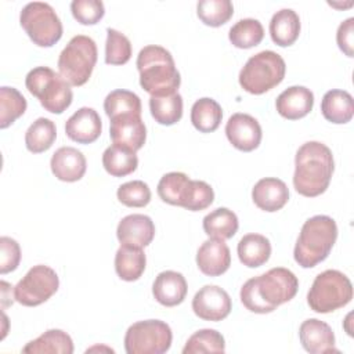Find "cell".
<instances>
[{
	"instance_id": "obj_1",
	"label": "cell",
	"mask_w": 354,
	"mask_h": 354,
	"mask_svg": "<svg viewBox=\"0 0 354 354\" xmlns=\"http://www.w3.org/2000/svg\"><path fill=\"white\" fill-rule=\"evenodd\" d=\"M299 289L296 275L285 268L275 267L248 279L241 288V301L252 313L268 314L281 304L292 300Z\"/></svg>"
},
{
	"instance_id": "obj_2",
	"label": "cell",
	"mask_w": 354,
	"mask_h": 354,
	"mask_svg": "<svg viewBox=\"0 0 354 354\" xmlns=\"http://www.w3.org/2000/svg\"><path fill=\"white\" fill-rule=\"evenodd\" d=\"M333 170L332 151L319 141H307L296 152L293 187L303 196H318L329 187Z\"/></svg>"
},
{
	"instance_id": "obj_3",
	"label": "cell",
	"mask_w": 354,
	"mask_h": 354,
	"mask_svg": "<svg viewBox=\"0 0 354 354\" xmlns=\"http://www.w3.org/2000/svg\"><path fill=\"white\" fill-rule=\"evenodd\" d=\"M140 72V86L151 95H170L181 84L174 59L165 47L151 44L140 50L136 61Z\"/></svg>"
},
{
	"instance_id": "obj_4",
	"label": "cell",
	"mask_w": 354,
	"mask_h": 354,
	"mask_svg": "<svg viewBox=\"0 0 354 354\" xmlns=\"http://www.w3.org/2000/svg\"><path fill=\"white\" fill-rule=\"evenodd\" d=\"M337 238L336 221L325 214H317L304 221L295 245L293 257L303 268L315 267L324 261Z\"/></svg>"
},
{
	"instance_id": "obj_5",
	"label": "cell",
	"mask_w": 354,
	"mask_h": 354,
	"mask_svg": "<svg viewBox=\"0 0 354 354\" xmlns=\"http://www.w3.org/2000/svg\"><path fill=\"white\" fill-rule=\"evenodd\" d=\"M28 91L35 95L40 105L51 113H62L72 104L71 84L48 66H36L25 77Z\"/></svg>"
},
{
	"instance_id": "obj_6",
	"label": "cell",
	"mask_w": 354,
	"mask_h": 354,
	"mask_svg": "<svg viewBox=\"0 0 354 354\" xmlns=\"http://www.w3.org/2000/svg\"><path fill=\"white\" fill-rule=\"evenodd\" d=\"M286 72L283 58L271 50L252 55L239 72V84L249 94L260 95L278 86Z\"/></svg>"
},
{
	"instance_id": "obj_7",
	"label": "cell",
	"mask_w": 354,
	"mask_h": 354,
	"mask_svg": "<svg viewBox=\"0 0 354 354\" xmlns=\"http://www.w3.org/2000/svg\"><path fill=\"white\" fill-rule=\"evenodd\" d=\"M353 299V285L339 270H325L318 274L307 293L310 308L319 314L332 313L347 306Z\"/></svg>"
},
{
	"instance_id": "obj_8",
	"label": "cell",
	"mask_w": 354,
	"mask_h": 354,
	"mask_svg": "<svg viewBox=\"0 0 354 354\" xmlns=\"http://www.w3.org/2000/svg\"><path fill=\"white\" fill-rule=\"evenodd\" d=\"M97 54V44L90 36H73L58 57L59 75L71 86H83L93 73Z\"/></svg>"
},
{
	"instance_id": "obj_9",
	"label": "cell",
	"mask_w": 354,
	"mask_h": 354,
	"mask_svg": "<svg viewBox=\"0 0 354 354\" xmlns=\"http://www.w3.org/2000/svg\"><path fill=\"white\" fill-rule=\"evenodd\" d=\"M19 24L39 47H51L62 37V22L48 3H28L21 10Z\"/></svg>"
},
{
	"instance_id": "obj_10",
	"label": "cell",
	"mask_w": 354,
	"mask_h": 354,
	"mask_svg": "<svg viewBox=\"0 0 354 354\" xmlns=\"http://www.w3.org/2000/svg\"><path fill=\"white\" fill-rule=\"evenodd\" d=\"M173 340L170 326L160 319L138 321L129 326L124 335L127 354H163Z\"/></svg>"
},
{
	"instance_id": "obj_11",
	"label": "cell",
	"mask_w": 354,
	"mask_h": 354,
	"mask_svg": "<svg viewBox=\"0 0 354 354\" xmlns=\"http://www.w3.org/2000/svg\"><path fill=\"white\" fill-rule=\"evenodd\" d=\"M59 286L57 272L44 264L33 266L14 288V299L26 307H36L47 301Z\"/></svg>"
},
{
	"instance_id": "obj_12",
	"label": "cell",
	"mask_w": 354,
	"mask_h": 354,
	"mask_svg": "<svg viewBox=\"0 0 354 354\" xmlns=\"http://www.w3.org/2000/svg\"><path fill=\"white\" fill-rule=\"evenodd\" d=\"M230 295L217 285H205L192 299V310L203 321H221L231 313Z\"/></svg>"
},
{
	"instance_id": "obj_13",
	"label": "cell",
	"mask_w": 354,
	"mask_h": 354,
	"mask_svg": "<svg viewBox=\"0 0 354 354\" xmlns=\"http://www.w3.org/2000/svg\"><path fill=\"white\" fill-rule=\"evenodd\" d=\"M225 136L228 141L239 151L250 152L260 145L261 126L248 113H234L225 124Z\"/></svg>"
},
{
	"instance_id": "obj_14",
	"label": "cell",
	"mask_w": 354,
	"mask_h": 354,
	"mask_svg": "<svg viewBox=\"0 0 354 354\" xmlns=\"http://www.w3.org/2000/svg\"><path fill=\"white\" fill-rule=\"evenodd\" d=\"M116 236L120 245L131 248H145L155 236V224L145 214H129L123 217L116 228Z\"/></svg>"
},
{
	"instance_id": "obj_15",
	"label": "cell",
	"mask_w": 354,
	"mask_h": 354,
	"mask_svg": "<svg viewBox=\"0 0 354 354\" xmlns=\"http://www.w3.org/2000/svg\"><path fill=\"white\" fill-rule=\"evenodd\" d=\"M109 136L113 144L138 151L145 144L147 129L141 115H122L109 119Z\"/></svg>"
},
{
	"instance_id": "obj_16",
	"label": "cell",
	"mask_w": 354,
	"mask_h": 354,
	"mask_svg": "<svg viewBox=\"0 0 354 354\" xmlns=\"http://www.w3.org/2000/svg\"><path fill=\"white\" fill-rule=\"evenodd\" d=\"M196 266L209 277L224 274L231 266V252L228 245L223 239L209 238L198 249Z\"/></svg>"
},
{
	"instance_id": "obj_17",
	"label": "cell",
	"mask_w": 354,
	"mask_h": 354,
	"mask_svg": "<svg viewBox=\"0 0 354 354\" xmlns=\"http://www.w3.org/2000/svg\"><path fill=\"white\" fill-rule=\"evenodd\" d=\"M102 131V122L95 109L83 106L77 109L65 123L68 138L77 144L94 142Z\"/></svg>"
},
{
	"instance_id": "obj_18",
	"label": "cell",
	"mask_w": 354,
	"mask_h": 354,
	"mask_svg": "<svg viewBox=\"0 0 354 354\" xmlns=\"http://www.w3.org/2000/svg\"><path fill=\"white\" fill-rule=\"evenodd\" d=\"M299 339L303 348L310 354L337 351L335 348V333L332 328L317 318H308L301 322Z\"/></svg>"
},
{
	"instance_id": "obj_19",
	"label": "cell",
	"mask_w": 354,
	"mask_h": 354,
	"mask_svg": "<svg viewBox=\"0 0 354 354\" xmlns=\"http://www.w3.org/2000/svg\"><path fill=\"white\" fill-rule=\"evenodd\" d=\"M314 106V94L304 86H292L283 90L275 101L277 112L288 119L297 120L307 116Z\"/></svg>"
},
{
	"instance_id": "obj_20",
	"label": "cell",
	"mask_w": 354,
	"mask_h": 354,
	"mask_svg": "<svg viewBox=\"0 0 354 354\" xmlns=\"http://www.w3.org/2000/svg\"><path fill=\"white\" fill-rule=\"evenodd\" d=\"M51 171L53 174L66 183L79 181L86 173V158L73 147H61L51 156Z\"/></svg>"
},
{
	"instance_id": "obj_21",
	"label": "cell",
	"mask_w": 354,
	"mask_h": 354,
	"mask_svg": "<svg viewBox=\"0 0 354 354\" xmlns=\"http://www.w3.org/2000/svg\"><path fill=\"white\" fill-rule=\"evenodd\" d=\"M188 292L187 281L181 272L162 271L153 281L152 295L158 303L166 307H174L184 301Z\"/></svg>"
},
{
	"instance_id": "obj_22",
	"label": "cell",
	"mask_w": 354,
	"mask_h": 354,
	"mask_svg": "<svg viewBox=\"0 0 354 354\" xmlns=\"http://www.w3.org/2000/svg\"><path fill=\"white\" fill-rule=\"evenodd\" d=\"M254 205L264 212H277L289 201V189L286 184L275 177L259 180L252 189Z\"/></svg>"
},
{
	"instance_id": "obj_23",
	"label": "cell",
	"mask_w": 354,
	"mask_h": 354,
	"mask_svg": "<svg viewBox=\"0 0 354 354\" xmlns=\"http://www.w3.org/2000/svg\"><path fill=\"white\" fill-rule=\"evenodd\" d=\"M300 35V18L292 8L277 11L270 21L271 40L279 47L292 46Z\"/></svg>"
},
{
	"instance_id": "obj_24",
	"label": "cell",
	"mask_w": 354,
	"mask_h": 354,
	"mask_svg": "<svg viewBox=\"0 0 354 354\" xmlns=\"http://www.w3.org/2000/svg\"><path fill=\"white\" fill-rule=\"evenodd\" d=\"M239 261L249 267L256 268L266 264L271 256V243L268 238L261 234H246L238 242Z\"/></svg>"
},
{
	"instance_id": "obj_25",
	"label": "cell",
	"mask_w": 354,
	"mask_h": 354,
	"mask_svg": "<svg viewBox=\"0 0 354 354\" xmlns=\"http://www.w3.org/2000/svg\"><path fill=\"white\" fill-rule=\"evenodd\" d=\"M322 116L332 123L343 124L351 120L354 115L353 97L346 90H329L321 101Z\"/></svg>"
},
{
	"instance_id": "obj_26",
	"label": "cell",
	"mask_w": 354,
	"mask_h": 354,
	"mask_svg": "<svg viewBox=\"0 0 354 354\" xmlns=\"http://www.w3.org/2000/svg\"><path fill=\"white\" fill-rule=\"evenodd\" d=\"M26 354H72L73 342L72 337L61 329H48L37 339L30 340L22 348Z\"/></svg>"
},
{
	"instance_id": "obj_27",
	"label": "cell",
	"mask_w": 354,
	"mask_h": 354,
	"mask_svg": "<svg viewBox=\"0 0 354 354\" xmlns=\"http://www.w3.org/2000/svg\"><path fill=\"white\" fill-rule=\"evenodd\" d=\"M147 266V257L141 248L120 245L115 254V271L123 281H137Z\"/></svg>"
},
{
	"instance_id": "obj_28",
	"label": "cell",
	"mask_w": 354,
	"mask_h": 354,
	"mask_svg": "<svg viewBox=\"0 0 354 354\" xmlns=\"http://www.w3.org/2000/svg\"><path fill=\"white\" fill-rule=\"evenodd\" d=\"M102 166L113 177H124L133 173L138 166V158L136 151L112 144L102 153Z\"/></svg>"
},
{
	"instance_id": "obj_29",
	"label": "cell",
	"mask_w": 354,
	"mask_h": 354,
	"mask_svg": "<svg viewBox=\"0 0 354 354\" xmlns=\"http://www.w3.org/2000/svg\"><path fill=\"white\" fill-rule=\"evenodd\" d=\"M202 225L207 236L225 241L236 234L239 223L232 210L227 207H217L203 217Z\"/></svg>"
},
{
	"instance_id": "obj_30",
	"label": "cell",
	"mask_w": 354,
	"mask_h": 354,
	"mask_svg": "<svg viewBox=\"0 0 354 354\" xmlns=\"http://www.w3.org/2000/svg\"><path fill=\"white\" fill-rule=\"evenodd\" d=\"M223 119V111L217 101L209 97L199 98L191 108V123L201 133L214 131Z\"/></svg>"
},
{
	"instance_id": "obj_31",
	"label": "cell",
	"mask_w": 354,
	"mask_h": 354,
	"mask_svg": "<svg viewBox=\"0 0 354 354\" xmlns=\"http://www.w3.org/2000/svg\"><path fill=\"white\" fill-rule=\"evenodd\" d=\"M191 178L181 171H170L162 176L158 183V195L159 198L173 206L184 205V201L188 194Z\"/></svg>"
},
{
	"instance_id": "obj_32",
	"label": "cell",
	"mask_w": 354,
	"mask_h": 354,
	"mask_svg": "<svg viewBox=\"0 0 354 354\" xmlns=\"http://www.w3.org/2000/svg\"><path fill=\"white\" fill-rule=\"evenodd\" d=\"M57 138V127L47 118L36 119L25 133L26 149L33 153H41L51 148Z\"/></svg>"
},
{
	"instance_id": "obj_33",
	"label": "cell",
	"mask_w": 354,
	"mask_h": 354,
	"mask_svg": "<svg viewBox=\"0 0 354 354\" xmlns=\"http://www.w3.org/2000/svg\"><path fill=\"white\" fill-rule=\"evenodd\" d=\"M149 111L155 122L163 126H171L177 123L183 116V97L178 93L151 97Z\"/></svg>"
},
{
	"instance_id": "obj_34",
	"label": "cell",
	"mask_w": 354,
	"mask_h": 354,
	"mask_svg": "<svg viewBox=\"0 0 354 354\" xmlns=\"http://www.w3.org/2000/svg\"><path fill=\"white\" fill-rule=\"evenodd\" d=\"M140 97L129 90H113L104 100V111L109 119L122 115H141Z\"/></svg>"
},
{
	"instance_id": "obj_35",
	"label": "cell",
	"mask_w": 354,
	"mask_h": 354,
	"mask_svg": "<svg viewBox=\"0 0 354 354\" xmlns=\"http://www.w3.org/2000/svg\"><path fill=\"white\" fill-rule=\"evenodd\" d=\"M264 37V29L260 21L254 18L239 19L231 26L228 32V39L236 48H252Z\"/></svg>"
},
{
	"instance_id": "obj_36",
	"label": "cell",
	"mask_w": 354,
	"mask_h": 354,
	"mask_svg": "<svg viewBox=\"0 0 354 354\" xmlns=\"http://www.w3.org/2000/svg\"><path fill=\"white\" fill-rule=\"evenodd\" d=\"M25 97L14 87H0V127L7 129L26 111Z\"/></svg>"
},
{
	"instance_id": "obj_37",
	"label": "cell",
	"mask_w": 354,
	"mask_h": 354,
	"mask_svg": "<svg viewBox=\"0 0 354 354\" xmlns=\"http://www.w3.org/2000/svg\"><path fill=\"white\" fill-rule=\"evenodd\" d=\"M225 342L216 329H199L191 335L183 348V354L198 353H224Z\"/></svg>"
},
{
	"instance_id": "obj_38",
	"label": "cell",
	"mask_w": 354,
	"mask_h": 354,
	"mask_svg": "<svg viewBox=\"0 0 354 354\" xmlns=\"http://www.w3.org/2000/svg\"><path fill=\"white\" fill-rule=\"evenodd\" d=\"M196 14L205 25L217 28L230 21L234 6L230 0H201L196 4Z\"/></svg>"
},
{
	"instance_id": "obj_39",
	"label": "cell",
	"mask_w": 354,
	"mask_h": 354,
	"mask_svg": "<svg viewBox=\"0 0 354 354\" xmlns=\"http://www.w3.org/2000/svg\"><path fill=\"white\" fill-rule=\"evenodd\" d=\"M131 58V43L119 30L108 28L105 41V62L108 65H123Z\"/></svg>"
},
{
	"instance_id": "obj_40",
	"label": "cell",
	"mask_w": 354,
	"mask_h": 354,
	"mask_svg": "<svg viewBox=\"0 0 354 354\" xmlns=\"http://www.w3.org/2000/svg\"><path fill=\"white\" fill-rule=\"evenodd\" d=\"M118 199L129 207H144L151 202V189L147 183L133 180L122 184L118 188Z\"/></svg>"
},
{
	"instance_id": "obj_41",
	"label": "cell",
	"mask_w": 354,
	"mask_h": 354,
	"mask_svg": "<svg viewBox=\"0 0 354 354\" xmlns=\"http://www.w3.org/2000/svg\"><path fill=\"white\" fill-rule=\"evenodd\" d=\"M214 192L213 188L202 180H191L187 198L183 207L191 212H198L209 207L213 203Z\"/></svg>"
},
{
	"instance_id": "obj_42",
	"label": "cell",
	"mask_w": 354,
	"mask_h": 354,
	"mask_svg": "<svg viewBox=\"0 0 354 354\" xmlns=\"http://www.w3.org/2000/svg\"><path fill=\"white\" fill-rule=\"evenodd\" d=\"M73 18L82 25H95L105 14L101 0H73L71 3Z\"/></svg>"
},
{
	"instance_id": "obj_43",
	"label": "cell",
	"mask_w": 354,
	"mask_h": 354,
	"mask_svg": "<svg viewBox=\"0 0 354 354\" xmlns=\"http://www.w3.org/2000/svg\"><path fill=\"white\" fill-rule=\"evenodd\" d=\"M21 261V248L10 236L0 238V274L14 271Z\"/></svg>"
},
{
	"instance_id": "obj_44",
	"label": "cell",
	"mask_w": 354,
	"mask_h": 354,
	"mask_svg": "<svg viewBox=\"0 0 354 354\" xmlns=\"http://www.w3.org/2000/svg\"><path fill=\"white\" fill-rule=\"evenodd\" d=\"M336 41L339 48L347 55L354 57V18L350 17L346 21H343L336 32Z\"/></svg>"
}]
</instances>
